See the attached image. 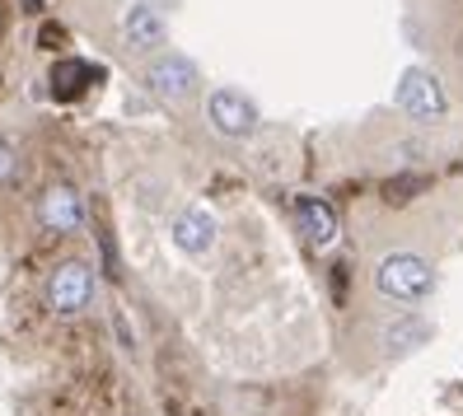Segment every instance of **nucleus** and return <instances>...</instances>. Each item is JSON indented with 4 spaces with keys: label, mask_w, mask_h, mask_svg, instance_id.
Here are the masks:
<instances>
[{
    "label": "nucleus",
    "mask_w": 463,
    "mask_h": 416,
    "mask_svg": "<svg viewBox=\"0 0 463 416\" xmlns=\"http://www.w3.org/2000/svg\"><path fill=\"white\" fill-rule=\"evenodd\" d=\"M398 108L412 122H440L445 118V90L430 71H407L398 85Z\"/></svg>",
    "instance_id": "2"
},
{
    "label": "nucleus",
    "mask_w": 463,
    "mask_h": 416,
    "mask_svg": "<svg viewBox=\"0 0 463 416\" xmlns=\"http://www.w3.org/2000/svg\"><path fill=\"white\" fill-rule=\"evenodd\" d=\"M127 38H131V47H159L165 43V14L150 5H136L127 14Z\"/></svg>",
    "instance_id": "9"
},
{
    "label": "nucleus",
    "mask_w": 463,
    "mask_h": 416,
    "mask_svg": "<svg viewBox=\"0 0 463 416\" xmlns=\"http://www.w3.org/2000/svg\"><path fill=\"white\" fill-rule=\"evenodd\" d=\"M10 174H14V150H10L5 141H0V183H5Z\"/></svg>",
    "instance_id": "12"
},
{
    "label": "nucleus",
    "mask_w": 463,
    "mask_h": 416,
    "mask_svg": "<svg viewBox=\"0 0 463 416\" xmlns=\"http://www.w3.org/2000/svg\"><path fill=\"white\" fill-rule=\"evenodd\" d=\"M174 243H178V253H187V258L211 253V248H215V220L202 206H187L174 220Z\"/></svg>",
    "instance_id": "6"
},
{
    "label": "nucleus",
    "mask_w": 463,
    "mask_h": 416,
    "mask_svg": "<svg viewBox=\"0 0 463 416\" xmlns=\"http://www.w3.org/2000/svg\"><path fill=\"white\" fill-rule=\"evenodd\" d=\"M193 61L178 57V52H165V57H155L146 66V90L159 94V99H169V103H183L187 94L197 90V80H193Z\"/></svg>",
    "instance_id": "3"
},
{
    "label": "nucleus",
    "mask_w": 463,
    "mask_h": 416,
    "mask_svg": "<svg viewBox=\"0 0 463 416\" xmlns=\"http://www.w3.org/2000/svg\"><path fill=\"white\" fill-rule=\"evenodd\" d=\"M85 75H90V66H80V61H61L57 71H52V80H57V85H52V94H57L61 103H71L80 90H85Z\"/></svg>",
    "instance_id": "10"
},
{
    "label": "nucleus",
    "mask_w": 463,
    "mask_h": 416,
    "mask_svg": "<svg viewBox=\"0 0 463 416\" xmlns=\"http://www.w3.org/2000/svg\"><path fill=\"white\" fill-rule=\"evenodd\" d=\"M421 337H430V327H426L421 318H402V323H393V327H389V346H393V351L417 346Z\"/></svg>",
    "instance_id": "11"
},
{
    "label": "nucleus",
    "mask_w": 463,
    "mask_h": 416,
    "mask_svg": "<svg viewBox=\"0 0 463 416\" xmlns=\"http://www.w3.org/2000/svg\"><path fill=\"white\" fill-rule=\"evenodd\" d=\"M206 118H211V127L221 136H253L258 108H253V99H243L239 90H215L206 99Z\"/></svg>",
    "instance_id": "4"
},
{
    "label": "nucleus",
    "mask_w": 463,
    "mask_h": 416,
    "mask_svg": "<svg viewBox=\"0 0 463 416\" xmlns=\"http://www.w3.org/2000/svg\"><path fill=\"white\" fill-rule=\"evenodd\" d=\"M295 211H299V230H305V239H309L314 248H333V243H337V215L323 206V202L305 197Z\"/></svg>",
    "instance_id": "8"
},
{
    "label": "nucleus",
    "mask_w": 463,
    "mask_h": 416,
    "mask_svg": "<svg viewBox=\"0 0 463 416\" xmlns=\"http://www.w3.org/2000/svg\"><path fill=\"white\" fill-rule=\"evenodd\" d=\"M38 215H43L47 230H80L85 206H80V192L75 187H52L47 197H43V206H38Z\"/></svg>",
    "instance_id": "7"
},
{
    "label": "nucleus",
    "mask_w": 463,
    "mask_h": 416,
    "mask_svg": "<svg viewBox=\"0 0 463 416\" xmlns=\"http://www.w3.org/2000/svg\"><path fill=\"white\" fill-rule=\"evenodd\" d=\"M374 286H379V295H389L398 304H417L435 290V271L421 253H389L374 267Z\"/></svg>",
    "instance_id": "1"
},
{
    "label": "nucleus",
    "mask_w": 463,
    "mask_h": 416,
    "mask_svg": "<svg viewBox=\"0 0 463 416\" xmlns=\"http://www.w3.org/2000/svg\"><path fill=\"white\" fill-rule=\"evenodd\" d=\"M47 299H52V309H57V314H80L94 299L90 267L85 262H61L57 276H52V286H47Z\"/></svg>",
    "instance_id": "5"
},
{
    "label": "nucleus",
    "mask_w": 463,
    "mask_h": 416,
    "mask_svg": "<svg viewBox=\"0 0 463 416\" xmlns=\"http://www.w3.org/2000/svg\"><path fill=\"white\" fill-rule=\"evenodd\" d=\"M24 5H29V10H38V5H43V0H24Z\"/></svg>",
    "instance_id": "13"
}]
</instances>
